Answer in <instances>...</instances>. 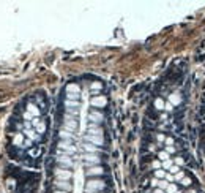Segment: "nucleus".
<instances>
[{"instance_id":"nucleus-42","label":"nucleus","mask_w":205,"mask_h":193,"mask_svg":"<svg viewBox=\"0 0 205 193\" xmlns=\"http://www.w3.org/2000/svg\"><path fill=\"white\" fill-rule=\"evenodd\" d=\"M54 193H68V191H62V190H57V191H54Z\"/></svg>"},{"instance_id":"nucleus-27","label":"nucleus","mask_w":205,"mask_h":193,"mask_svg":"<svg viewBox=\"0 0 205 193\" xmlns=\"http://www.w3.org/2000/svg\"><path fill=\"white\" fill-rule=\"evenodd\" d=\"M160 158H161L163 161H166V160H169V154H167L166 150H164V152H160Z\"/></svg>"},{"instance_id":"nucleus-17","label":"nucleus","mask_w":205,"mask_h":193,"mask_svg":"<svg viewBox=\"0 0 205 193\" xmlns=\"http://www.w3.org/2000/svg\"><path fill=\"white\" fill-rule=\"evenodd\" d=\"M13 144H14V146H22V144H24V135H22V133H17V135L13 138Z\"/></svg>"},{"instance_id":"nucleus-24","label":"nucleus","mask_w":205,"mask_h":193,"mask_svg":"<svg viewBox=\"0 0 205 193\" xmlns=\"http://www.w3.org/2000/svg\"><path fill=\"white\" fill-rule=\"evenodd\" d=\"M163 169H171L172 166H174V163H172V160H166V161H163Z\"/></svg>"},{"instance_id":"nucleus-19","label":"nucleus","mask_w":205,"mask_h":193,"mask_svg":"<svg viewBox=\"0 0 205 193\" xmlns=\"http://www.w3.org/2000/svg\"><path fill=\"white\" fill-rule=\"evenodd\" d=\"M88 176H98V174H103V168L101 166H96V168H90L87 171Z\"/></svg>"},{"instance_id":"nucleus-2","label":"nucleus","mask_w":205,"mask_h":193,"mask_svg":"<svg viewBox=\"0 0 205 193\" xmlns=\"http://www.w3.org/2000/svg\"><path fill=\"white\" fill-rule=\"evenodd\" d=\"M59 149H60L62 152H65L67 155H71V154L76 152V147H74V146H71L70 141H60V143H59Z\"/></svg>"},{"instance_id":"nucleus-36","label":"nucleus","mask_w":205,"mask_h":193,"mask_svg":"<svg viewBox=\"0 0 205 193\" xmlns=\"http://www.w3.org/2000/svg\"><path fill=\"white\" fill-rule=\"evenodd\" d=\"M174 150H175V149L172 147V146H167V149H166V152H167V154H172Z\"/></svg>"},{"instance_id":"nucleus-34","label":"nucleus","mask_w":205,"mask_h":193,"mask_svg":"<svg viewBox=\"0 0 205 193\" xmlns=\"http://www.w3.org/2000/svg\"><path fill=\"white\" fill-rule=\"evenodd\" d=\"M166 180L167 182H172L174 180V176H172V174H166Z\"/></svg>"},{"instance_id":"nucleus-38","label":"nucleus","mask_w":205,"mask_h":193,"mask_svg":"<svg viewBox=\"0 0 205 193\" xmlns=\"http://www.w3.org/2000/svg\"><path fill=\"white\" fill-rule=\"evenodd\" d=\"M92 89H101V84L99 82H95V84H92Z\"/></svg>"},{"instance_id":"nucleus-13","label":"nucleus","mask_w":205,"mask_h":193,"mask_svg":"<svg viewBox=\"0 0 205 193\" xmlns=\"http://www.w3.org/2000/svg\"><path fill=\"white\" fill-rule=\"evenodd\" d=\"M24 133H25L27 136H29L30 139H38V138H40V135L36 133V130H32V128H25Z\"/></svg>"},{"instance_id":"nucleus-28","label":"nucleus","mask_w":205,"mask_h":193,"mask_svg":"<svg viewBox=\"0 0 205 193\" xmlns=\"http://www.w3.org/2000/svg\"><path fill=\"white\" fill-rule=\"evenodd\" d=\"M183 177H185V174H183V173L180 171V173H177L175 176H174V180H182Z\"/></svg>"},{"instance_id":"nucleus-4","label":"nucleus","mask_w":205,"mask_h":193,"mask_svg":"<svg viewBox=\"0 0 205 193\" xmlns=\"http://www.w3.org/2000/svg\"><path fill=\"white\" fill-rule=\"evenodd\" d=\"M85 143H88V144H93V146H103V143H104V139H103V136L85 135Z\"/></svg>"},{"instance_id":"nucleus-37","label":"nucleus","mask_w":205,"mask_h":193,"mask_svg":"<svg viewBox=\"0 0 205 193\" xmlns=\"http://www.w3.org/2000/svg\"><path fill=\"white\" fill-rule=\"evenodd\" d=\"M24 147H29V146H32V139H29V141H24Z\"/></svg>"},{"instance_id":"nucleus-14","label":"nucleus","mask_w":205,"mask_h":193,"mask_svg":"<svg viewBox=\"0 0 205 193\" xmlns=\"http://www.w3.org/2000/svg\"><path fill=\"white\" fill-rule=\"evenodd\" d=\"M67 92H68V94H77V95H79L81 89H79L77 84H68V86H67Z\"/></svg>"},{"instance_id":"nucleus-20","label":"nucleus","mask_w":205,"mask_h":193,"mask_svg":"<svg viewBox=\"0 0 205 193\" xmlns=\"http://www.w3.org/2000/svg\"><path fill=\"white\" fill-rule=\"evenodd\" d=\"M60 136H62V138H65V139H68V141H71V139H73V133H70V132H67V130L60 132Z\"/></svg>"},{"instance_id":"nucleus-41","label":"nucleus","mask_w":205,"mask_h":193,"mask_svg":"<svg viewBox=\"0 0 205 193\" xmlns=\"http://www.w3.org/2000/svg\"><path fill=\"white\" fill-rule=\"evenodd\" d=\"M153 193H164V191H163V190H161V188H156V190H155V191H153Z\"/></svg>"},{"instance_id":"nucleus-1","label":"nucleus","mask_w":205,"mask_h":193,"mask_svg":"<svg viewBox=\"0 0 205 193\" xmlns=\"http://www.w3.org/2000/svg\"><path fill=\"white\" fill-rule=\"evenodd\" d=\"M103 188H104V182L103 180H88L87 185H85L87 193H98Z\"/></svg>"},{"instance_id":"nucleus-43","label":"nucleus","mask_w":205,"mask_h":193,"mask_svg":"<svg viewBox=\"0 0 205 193\" xmlns=\"http://www.w3.org/2000/svg\"><path fill=\"white\" fill-rule=\"evenodd\" d=\"M177 193H180V191H177Z\"/></svg>"},{"instance_id":"nucleus-10","label":"nucleus","mask_w":205,"mask_h":193,"mask_svg":"<svg viewBox=\"0 0 205 193\" xmlns=\"http://www.w3.org/2000/svg\"><path fill=\"white\" fill-rule=\"evenodd\" d=\"M55 185H57L62 191H70L71 190V184L65 182V180H57V182H55Z\"/></svg>"},{"instance_id":"nucleus-33","label":"nucleus","mask_w":205,"mask_h":193,"mask_svg":"<svg viewBox=\"0 0 205 193\" xmlns=\"http://www.w3.org/2000/svg\"><path fill=\"white\" fill-rule=\"evenodd\" d=\"M32 117H33V116H32L30 113H25V114H24V119H25V121H27V122H29V119H30V121H32Z\"/></svg>"},{"instance_id":"nucleus-18","label":"nucleus","mask_w":205,"mask_h":193,"mask_svg":"<svg viewBox=\"0 0 205 193\" xmlns=\"http://www.w3.org/2000/svg\"><path fill=\"white\" fill-rule=\"evenodd\" d=\"M27 113H30L33 117H36L40 114V111H38V108H36L35 105H32V103H29V106H27Z\"/></svg>"},{"instance_id":"nucleus-21","label":"nucleus","mask_w":205,"mask_h":193,"mask_svg":"<svg viewBox=\"0 0 205 193\" xmlns=\"http://www.w3.org/2000/svg\"><path fill=\"white\" fill-rule=\"evenodd\" d=\"M155 108L156 109H164V102H163L161 98H156L155 100Z\"/></svg>"},{"instance_id":"nucleus-3","label":"nucleus","mask_w":205,"mask_h":193,"mask_svg":"<svg viewBox=\"0 0 205 193\" xmlns=\"http://www.w3.org/2000/svg\"><path fill=\"white\" fill-rule=\"evenodd\" d=\"M71 171H68V169H63V168H60V169H57L55 171V177H57V180H65V182H68L70 179H71Z\"/></svg>"},{"instance_id":"nucleus-26","label":"nucleus","mask_w":205,"mask_h":193,"mask_svg":"<svg viewBox=\"0 0 205 193\" xmlns=\"http://www.w3.org/2000/svg\"><path fill=\"white\" fill-rule=\"evenodd\" d=\"M167 185H169V182H167V180H160V182H158V188H161V190L167 188Z\"/></svg>"},{"instance_id":"nucleus-9","label":"nucleus","mask_w":205,"mask_h":193,"mask_svg":"<svg viewBox=\"0 0 205 193\" xmlns=\"http://www.w3.org/2000/svg\"><path fill=\"white\" fill-rule=\"evenodd\" d=\"M84 160H85L87 163H99V158H98V155H95V154H85L82 157Z\"/></svg>"},{"instance_id":"nucleus-15","label":"nucleus","mask_w":205,"mask_h":193,"mask_svg":"<svg viewBox=\"0 0 205 193\" xmlns=\"http://www.w3.org/2000/svg\"><path fill=\"white\" fill-rule=\"evenodd\" d=\"M84 150L88 152V154H96L98 152V147H96V146H93V144L85 143V144H84Z\"/></svg>"},{"instance_id":"nucleus-29","label":"nucleus","mask_w":205,"mask_h":193,"mask_svg":"<svg viewBox=\"0 0 205 193\" xmlns=\"http://www.w3.org/2000/svg\"><path fill=\"white\" fill-rule=\"evenodd\" d=\"M182 184H183L185 187L189 185V184H191V179H189V177H183V179H182Z\"/></svg>"},{"instance_id":"nucleus-22","label":"nucleus","mask_w":205,"mask_h":193,"mask_svg":"<svg viewBox=\"0 0 205 193\" xmlns=\"http://www.w3.org/2000/svg\"><path fill=\"white\" fill-rule=\"evenodd\" d=\"M65 106L71 109V108H77L79 103H77V102H71V100H67V102H65Z\"/></svg>"},{"instance_id":"nucleus-25","label":"nucleus","mask_w":205,"mask_h":193,"mask_svg":"<svg viewBox=\"0 0 205 193\" xmlns=\"http://www.w3.org/2000/svg\"><path fill=\"white\" fill-rule=\"evenodd\" d=\"M155 176H156V179H164L166 177V171L164 169H158V171H155Z\"/></svg>"},{"instance_id":"nucleus-39","label":"nucleus","mask_w":205,"mask_h":193,"mask_svg":"<svg viewBox=\"0 0 205 193\" xmlns=\"http://www.w3.org/2000/svg\"><path fill=\"white\" fill-rule=\"evenodd\" d=\"M158 182H160V180H158V179H153V180H152V184H153V185H155V187H158Z\"/></svg>"},{"instance_id":"nucleus-5","label":"nucleus","mask_w":205,"mask_h":193,"mask_svg":"<svg viewBox=\"0 0 205 193\" xmlns=\"http://www.w3.org/2000/svg\"><path fill=\"white\" fill-rule=\"evenodd\" d=\"M106 103H107V100L103 95H98V97L92 98V106H95V108H103V106H106Z\"/></svg>"},{"instance_id":"nucleus-12","label":"nucleus","mask_w":205,"mask_h":193,"mask_svg":"<svg viewBox=\"0 0 205 193\" xmlns=\"http://www.w3.org/2000/svg\"><path fill=\"white\" fill-rule=\"evenodd\" d=\"M88 135H95V136H101L103 135V130L101 128H98L96 125H88Z\"/></svg>"},{"instance_id":"nucleus-23","label":"nucleus","mask_w":205,"mask_h":193,"mask_svg":"<svg viewBox=\"0 0 205 193\" xmlns=\"http://www.w3.org/2000/svg\"><path fill=\"white\" fill-rule=\"evenodd\" d=\"M166 191H167V193H177L178 190H177V185H175V184H169V185H167V188H166Z\"/></svg>"},{"instance_id":"nucleus-31","label":"nucleus","mask_w":205,"mask_h":193,"mask_svg":"<svg viewBox=\"0 0 205 193\" xmlns=\"http://www.w3.org/2000/svg\"><path fill=\"white\" fill-rule=\"evenodd\" d=\"M183 163H185V161H183L182 157H177V158H175V165H177V166H180V165H183Z\"/></svg>"},{"instance_id":"nucleus-32","label":"nucleus","mask_w":205,"mask_h":193,"mask_svg":"<svg viewBox=\"0 0 205 193\" xmlns=\"http://www.w3.org/2000/svg\"><path fill=\"white\" fill-rule=\"evenodd\" d=\"M153 168L155 169H160L161 168V161H153Z\"/></svg>"},{"instance_id":"nucleus-30","label":"nucleus","mask_w":205,"mask_h":193,"mask_svg":"<svg viewBox=\"0 0 205 193\" xmlns=\"http://www.w3.org/2000/svg\"><path fill=\"white\" fill-rule=\"evenodd\" d=\"M171 173H172V176H175V174H177V173H180L178 166H177V165H175V166H172V168H171Z\"/></svg>"},{"instance_id":"nucleus-40","label":"nucleus","mask_w":205,"mask_h":193,"mask_svg":"<svg viewBox=\"0 0 205 193\" xmlns=\"http://www.w3.org/2000/svg\"><path fill=\"white\" fill-rule=\"evenodd\" d=\"M166 143H167V144H172V143H174V139H172V138H167Z\"/></svg>"},{"instance_id":"nucleus-6","label":"nucleus","mask_w":205,"mask_h":193,"mask_svg":"<svg viewBox=\"0 0 205 193\" xmlns=\"http://www.w3.org/2000/svg\"><path fill=\"white\" fill-rule=\"evenodd\" d=\"M57 161H59V165H62V166H65V168H71L73 166V160H70L67 155H59Z\"/></svg>"},{"instance_id":"nucleus-11","label":"nucleus","mask_w":205,"mask_h":193,"mask_svg":"<svg viewBox=\"0 0 205 193\" xmlns=\"http://www.w3.org/2000/svg\"><path fill=\"white\" fill-rule=\"evenodd\" d=\"M76 128H77V122L76 121H67V122H65V130H67V132H74V130H76Z\"/></svg>"},{"instance_id":"nucleus-7","label":"nucleus","mask_w":205,"mask_h":193,"mask_svg":"<svg viewBox=\"0 0 205 193\" xmlns=\"http://www.w3.org/2000/svg\"><path fill=\"white\" fill-rule=\"evenodd\" d=\"M32 124L35 125V128H36V133H38V135L46 132V125H44V122L38 121V119H33V121H32Z\"/></svg>"},{"instance_id":"nucleus-35","label":"nucleus","mask_w":205,"mask_h":193,"mask_svg":"<svg viewBox=\"0 0 205 193\" xmlns=\"http://www.w3.org/2000/svg\"><path fill=\"white\" fill-rule=\"evenodd\" d=\"M164 109H167V111H172L174 108H172V105H171V103H167V105H164Z\"/></svg>"},{"instance_id":"nucleus-8","label":"nucleus","mask_w":205,"mask_h":193,"mask_svg":"<svg viewBox=\"0 0 205 193\" xmlns=\"http://www.w3.org/2000/svg\"><path fill=\"white\" fill-rule=\"evenodd\" d=\"M88 119H90L92 122L98 124V122H101V121H103V119H104V117H103V114H101V113H98V111H93V113H90Z\"/></svg>"},{"instance_id":"nucleus-16","label":"nucleus","mask_w":205,"mask_h":193,"mask_svg":"<svg viewBox=\"0 0 205 193\" xmlns=\"http://www.w3.org/2000/svg\"><path fill=\"white\" fill-rule=\"evenodd\" d=\"M182 102V97L178 95V94H172L171 97H169V103L174 106V105H178Z\"/></svg>"}]
</instances>
